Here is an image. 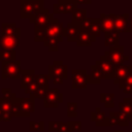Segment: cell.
<instances>
[{
	"instance_id": "obj_1",
	"label": "cell",
	"mask_w": 132,
	"mask_h": 132,
	"mask_svg": "<svg viewBox=\"0 0 132 132\" xmlns=\"http://www.w3.org/2000/svg\"><path fill=\"white\" fill-rule=\"evenodd\" d=\"M11 116L28 118L35 111V99L28 98H15L11 102Z\"/></svg>"
},
{
	"instance_id": "obj_2",
	"label": "cell",
	"mask_w": 132,
	"mask_h": 132,
	"mask_svg": "<svg viewBox=\"0 0 132 132\" xmlns=\"http://www.w3.org/2000/svg\"><path fill=\"white\" fill-rule=\"evenodd\" d=\"M44 9V0H21L20 16L22 19H30Z\"/></svg>"
},
{
	"instance_id": "obj_3",
	"label": "cell",
	"mask_w": 132,
	"mask_h": 132,
	"mask_svg": "<svg viewBox=\"0 0 132 132\" xmlns=\"http://www.w3.org/2000/svg\"><path fill=\"white\" fill-rule=\"evenodd\" d=\"M67 65L61 60H56L48 66V78L54 81L56 85H62L64 79H67Z\"/></svg>"
},
{
	"instance_id": "obj_4",
	"label": "cell",
	"mask_w": 132,
	"mask_h": 132,
	"mask_svg": "<svg viewBox=\"0 0 132 132\" xmlns=\"http://www.w3.org/2000/svg\"><path fill=\"white\" fill-rule=\"evenodd\" d=\"M125 47L123 45H116V46H111L109 47V50L104 52V57L114 66H120L123 65L126 61H129V56H126L124 54Z\"/></svg>"
},
{
	"instance_id": "obj_5",
	"label": "cell",
	"mask_w": 132,
	"mask_h": 132,
	"mask_svg": "<svg viewBox=\"0 0 132 132\" xmlns=\"http://www.w3.org/2000/svg\"><path fill=\"white\" fill-rule=\"evenodd\" d=\"M21 62L15 60L9 63H2L1 67V78H11V79H20L21 78Z\"/></svg>"
},
{
	"instance_id": "obj_6",
	"label": "cell",
	"mask_w": 132,
	"mask_h": 132,
	"mask_svg": "<svg viewBox=\"0 0 132 132\" xmlns=\"http://www.w3.org/2000/svg\"><path fill=\"white\" fill-rule=\"evenodd\" d=\"M63 30H64V27H63V24H61L59 22V20L57 18L54 16V14L51 15L50 20H48V23H47V26L45 27L44 29V37H58L59 39H61L63 41Z\"/></svg>"
},
{
	"instance_id": "obj_7",
	"label": "cell",
	"mask_w": 132,
	"mask_h": 132,
	"mask_svg": "<svg viewBox=\"0 0 132 132\" xmlns=\"http://www.w3.org/2000/svg\"><path fill=\"white\" fill-rule=\"evenodd\" d=\"M101 76V79H113L114 75V66L104 57L101 56L99 60H97L94 64Z\"/></svg>"
},
{
	"instance_id": "obj_8",
	"label": "cell",
	"mask_w": 132,
	"mask_h": 132,
	"mask_svg": "<svg viewBox=\"0 0 132 132\" xmlns=\"http://www.w3.org/2000/svg\"><path fill=\"white\" fill-rule=\"evenodd\" d=\"M63 102V94L57 88L48 89L43 97V106L46 108H57Z\"/></svg>"
},
{
	"instance_id": "obj_9",
	"label": "cell",
	"mask_w": 132,
	"mask_h": 132,
	"mask_svg": "<svg viewBox=\"0 0 132 132\" xmlns=\"http://www.w3.org/2000/svg\"><path fill=\"white\" fill-rule=\"evenodd\" d=\"M51 15H52V13H50V10L47 8H44L40 12H38L36 15H34V16L29 19V22L34 25L35 34L38 33L39 31L45 29V27L47 26V23H48V20H50Z\"/></svg>"
},
{
	"instance_id": "obj_10",
	"label": "cell",
	"mask_w": 132,
	"mask_h": 132,
	"mask_svg": "<svg viewBox=\"0 0 132 132\" xmlns=\"http://www.w3.org/2000/svg\"><path fill=\"white\" fill-rule=\"evenodd\" d=\"M72 89H85L88 85V73L85 69H73L71 71Z\"/></svg>"
},
{
	"instance_id": "obj_11",
	"label": "cell",
	"mask_w": 132,
	"mask_h": 132,
	"mask_svg": "<svg viewBox=\"0 0 132 132\" xmlns=\"http://www.w3.org/2000/svg\"><path fill=\"white\" fill-rule=\"evenodd\" d=\"M132 69V65H120L114 68V75H113V84L118 85L120 89H123V85L125 79L127 78L129 72Z\"/></svg>"
},
{
	"instance_id": "obj_12",
	"label": "cell",
	"mask_w": 132,
	"mask_h": 132,
	"mask_svg": "<svg viewBox=\"0 0 132 132\" xmlns=\"http://www.w3.org/2000/svg\"><path fill=\"white\" fill-rule=\"evenodd\" d=\"M77 8V5L72 0H58V3L53 5V12L58 13H72Z\"/></svg>"
},
{
	"instance_id": "obj_13",
	"label": "cell",
	"mask_w": 132,
	"mask_h": 132,
	"mask_svg": "<svg viewBox=\"0 0 132 132\" xmlns=\"http://www.w3.org/2000/svg\"><path fill=\"white\" fill-rule=\"evenodd\" d=\"M79 32H80V25H76V24L70 22L69 24H67L66 27H64L63 36L66 37L67 41H69V42H73V41L76 42Z\"/></svg>"
},
{
	"instance_id": "obj_14",
	"label": "cell",
	"mask_w": 132,
	"mask_h": 132,
	"mask_svg": "<svg viewBox=\"0 0 132 132\" xmlns=\"http://www.w3.org/2000/svg\"><path fill=\"white\" fill-rule=\"evenodd\" d=\"M129 18H130L129 13H124V14H114V13H113L114 29H116V31H117L118 33L127 32Z\"/></svg>"
},
{
	"instance_id": "obj_15",
	"label": "cell",
	"mask_w": 132,
	"mask_h": 132,
	"mask_svg": "<svg viewBox=\"0 0 132 132\" xmlns=\"http://www.w3.org/2000/svg\"><path fill=\"white\" fill-rule=\"evenodd\" d=\"M100 25H101V30L102 32L108 33L111 31H114V20H113V13L110 14H105V13H100Z\"/></svg>"
},
{
	"instance_id": "obj_16",
	"label": "cell",
	"mask_w": 132,
	"mask_h": 132,
	"mask_svg": "<svg viewBox=\"0 0 132 132\" xmlns=\"http://www.w3.org/2000/svg\"><path fill=\"white\" fill-rule=\"evenodd\" d=\"M1 35L3 36H21V29L15 23H2L1 24Z\"/></svg>"
},
{
	"instance_id": "obj_17",
	"label": "cell",
	"mask_w": 132,
	"mask_h": 132,
	"mask_svg": "<svg viewBox=\"0 0 132 132\" xmlns=\"http://www.w3.org/2000/svg\"><path fill=\"white\" fill-rule=\"evenodd\" d=\"M20 38L14 36H0V47L2 50H15L19 46Z\"/></svg>"
},
{
	"instance_id": "obj_18",
	"label": "cell",
	"mask_w": 132,
	"mask_h": 132,
	"mask_svg": "<svg viewBox=\"0 0 132 132\" xmlns=\"http://www.w3.org/2000/svg\"><path fill=\"white\" fill-rule=\"evenodd\" d=\"M35 71L33 69H22L21 71V85H20V88L21 89H24L29 85L31 84L32 81H34V77H35Z\"/></svg>"
},
{
	"instance_id": "obj_19",
	"label": "cell",
	"mask_w": 132,
	"mask_h": 132,
	"mask_svg": "<svg viewBox=\"0 0 132 132\" xmlns=\"http://www.w3.org/2000/svg\"><path fill=\"white\" fill-rule=\"evenodd\" d=\"M120 112L126 114L129 118V121L132 122V98L125 97L122 102H119L118 104Z\"/></svg>"
},
{
	"instance_id": "obj_20",
	"label": "cell",
	"mask_w": 132,
	"mask_h": 132,
	"mask_svg": "<svg viewBox=\"0 0 132 132\" xmlns=\"http://www.w3.org/2000/svg\"><path fill=\"white\" fill-rule=\"evenodd\" d=\"M88 32L90 33L91 37L96 41V39L98 37L101 36V33H102V30H101V25H100V20L99 18H92V22H91V25L89 27V30Z\"/></svg>"
},
{
	"instance_id": "obj_21",
	"label": "cell",
	"mask_w": 132,
	"mask_h": 132,
	"mask_svg": "<svg viewBox=\"0 0 132 132\" xmlns=\"http://www.w3.org/2000/svg\"><path fill=\"white\" fill-rule=\"evenodd\" d=\"M105 113L104 111H101L100 107H96L95 111L91 112V121L95 122L97 127H104V122H105Z\"/></svg>"
},
{
	"instance_id": "obj_22",
	"label": "cell",
	"mask_w": 132,
	"mask_h": 132,
	"mask_svg": "<svg viewBox=\"0 0 132 132\" xmlns=\"http://www.w3.org/2000/svg\"><path fill=\"white\" fill-rule=\"evenodd\" d=\"M94 41L95 40L91 37L89 32L80 30L79 35L76 39V44H77V46H91Z\"/></svg>"
},
{
	"instance_id": "obj_23",
	"label": "cell",
	"mask_w": 132,
	"mask_h": 132,
	"mask_svg": "<svg viewBox=\"0 0 132 132\" xmlns=\"http://www.w3.org/2000/svg\"><path fill=\"white\" fill-rule=\"evenodd\" d=\"M15 58H16L15 50H0V62L2 63L13 62L16 60Z\"/></svg>"
},
{
	"instance_id": "obj_24",
	"label": "cell",
	"mask_w": 132,
	"mask_h": 132,
	"mask_svg": "<svg viewBox=\"0 0 132 132\" xmlns=\"http://www.w3.org/2000/svg\"><path fill=\"white\" fill-rule=\"evenodd\" d=\"M104 36H105V42H104L105 46L111 47V46L119 45V39L120 38H119V33L116 30L108 32V33H105Z\"/></svg>"
},
{
	"instance_id": "obj_25",
	"label": "cell",
	"mask_w": 132,
	"mask_h": 132,
	"mask_svg": "<svg viewBox=\"0 0 132 132\" xmlns=\"http://www.w3.org/2000/svg\"><path fill=\"white\" fill-rule=\"evenodd\" d=\"M114 94L113 93H101L100 94V102L104 104L106 108L114 107Z\"/></svg>"
},
{
	"instance_id": "obj_26",
	"label": "cell",
	"mask_w": 132,
	"mask_h": 132,
	"mask_svg": "<svg viewBox=\"0 0 132 132\" xmlns=\"http://www.w3.org/2000/svg\"><path fill=\"white\" fill-rule=\"evenodd\" d=\"M61 41H62V40L59 39L58 37L53 36V37H45L42 42H43V44H44L45 46L48 47V50H50L51 52H57V51H58V45H59V43H60Z\"/></svg>"
},
{
	"instance_id": "obj_27",
	"label": "cell",
	"mask_w": 132,
	"mask_h": 132,
	"mask_svg": "<svg viewBox=\"0 0 132 132\" xmlns=\"http://www.w3.org/2000/svg\"><path fill=\"white\" fill-rule=\"evenodd\" d=\"M87 18V10L82 8H76L72 12V23L76 25H80L81 22Z\"/></svg>"
},
{
	"instance_id": "obj_28",
	"label": "cell",
	"mask_w": 132,
	"mask_h": 132,
	"mask_svg": "<svg viewBox=\"0 0 132 132\" xmlns=\"http://www.w3.org/2000/svg\"><path fill=\"white\" fill-rule=\"evenodd\" d=\"M34 81L36 82V85L39 87V88H42V89H45V90H48V86H50V78H48V75L47 74H35V77H34Z\"/></svg>"
},
{
	"instance_id": "obj_29",
	"label": "cell",
	"mask_w": 132,
	"mask_h": 132,
	"mask_svg": "<svg viewBox=\"0 0 132 132\" xmlns=\"http://www.w3.org/2000/svg\"><path fill=\"white\" fill-rule=\"evenodd\" d=\"M101 82V76L95 65L91 66V73L88 74V84H96L99 85Z\"/></svg>"
},
{
	"instance_id": "obj_30",
	"label": "cell",
	"mask_w": 132,
	"mask_h": 132,
	"mask_svg": "<svg viewBox=\"0 0 132 132\" xmlns=\"http://www.w3.org/2000/svg\"><path fill=\"white\" fill-rule=\"evenodd\" d=\"M113 114L116 117V120H117V123H118L119 126H121V127H127V126H129L130 121H129V118L126 114H124V113H122L120 111H117V112L113 111Z\"/></svg>"
},
{
	"instance_id": "obj_31",
	"label": "cell",
	"mask_w": 132,
	"mask_h": 132,
	"mask_svg": "<svg viewBox=\"0 0 132 132\" xmlns=\"http://www.w3.org/2000/svg\"><path fill=\"white\" fill-rule=\"evenodd\" d=\"M123 91L125 94H132V69L129 72L127 78L124 81L123 85Z\"/></svg>"
},
{
	"instance_id": "obj_32",
	"label": "cell",
	"mask_w": 132,
	"mask_h": 132,
	"mask_svg": "<svg viewBox=\"0 0 132 132\" xmlns=\"http://www.w3.org/2000/svg\"><path fill=\"white\" fill-rule=\"evenodd\" d=\"M29 130L30 131H34V132L43 131L44 130V122L43 121H39V122L30 121L29 122Z\"/></svg>"
},
{
	"instance_id": "obj_33",
	"label": "cell",
	"mask_w": 132,
	"mask_h": 132,
	"mask_svg": "<svg viewBox=\"0 0 132 132\" xmlns=\"http://www.w3.org/2000/svg\"><path fill=\"white\" fill-rule=\"evenodd\" d=\"M67 117L68 118L77 117V103L76 102H68L67 103Z\"/></svg>"
},
{
	"instance_id": "obj_34",
	"label": "cell",
	"mask_w": 132,
	"mask_h": 132,
	"mask_svg": "<svg viewBox=\"0 0 132 132\" xmlns=\"http://www.w3.org/2000/svg\"><path fill=\"white\" fill-rule=\"evenodd\" d=\"M1 93H2V95H3L2 98H4L5 100H8V101H11V102H12V101L16 98V94L13 93V92L11 91V89H9V88H3V89L1 90Z\"/></svg>"
},
{
	"instance_id": "obj_35",
	"label": "cell",
	"mask_w": 132,
	"mask_h": 132,
	"mask_svg": "<svg viewBox=\"0 0 132 132\" xmlns=\"http://www.w3.org/2000/svg\"><path fill=\"white\" fill-rule=\"evenodd\" d=\"M38 90V86L36 85V82L35 81H32L31 84H29L26 88H25V93L26 94H28L29 95V97H33L34 96V94L36 93V91Z\"/></svg>"
},
{
	"instance_id": "obj_36",
	"label": "cell",
	"mask_w": 132,
	"mask_h": 132,
	"mask_svg": "<svg viewBox=\"0 0 132 132\" xmlns=\"http://www.w3.org/2000/svg\"><path fill=\"white\" fill-rule=\"evenodd\" d=\"M117 125H118V123H117L116 117L113 114V111H110L109 112V116L105 118L104 127H113V126H117Z\"/></svg>"
},
{
	"instance_id": "obj_37",
	"label": "cell",
	"mask_w": 132,
	"mask_h": 132,
	"mask_svg": "<svg viewBox=\"0 0 132 132\" xmlns=\"http://www.w3.org/2000/svg\"><path fill=\"white\" fill-rule=\"evenodd\" d=\"M68 127L70 132L73 131H81V127H82V123L80 121H69L67 122Z\"/></svg>"
},
{
	"instance_id": "obj_38",
	"label": "cell",
	"mask_w": 132,
	"mask_h": 132,
	"mask_svg": "<svg viewBox=\"0 0 132 132\" xmlns=\"http://www.w3.org/2000/svg\"><path fill=\"white\" fill-rule=\"evenodd\" d=\"M60 126V121H50L48 122V130L51 132H58Z\"/></svg>"
},
{
	"instance_id": "obj_39",
	"label": "cell",
	"mask_w": 132,
	"mask_h": 132,
	"mask_svg": "<svg viewBox=\"0 0 132 132\" xmlns=\"http://www.w3.org/2000/svg\"><path fill=\"white\" fill-rule=\"evenodd\" d=\"M91 22H92V18H86V19L81 22V24H80V30L88 32L89 27H90V25H91Z\"/></svg>"
},
{
	"instance_id": "obj_40",
	"label": "cell",
	"mask_w": 132,
	"mask_h": 132,
	"mask_svg": "<svg viewBox=\"0 0 132 132\" xmlns=\"http://www.w3.org/2000/svg\"><path fill=\"white\" fill-rule=\"evenodd\" d=\"M58 132H70L69 127H68V124L65 123V122H61L60 121V126H59Z\"/></svg>"
},
{
	"instance_id": "obj_41",
	"label": "cell",
	"mask_w": 132,
	"mask_h": 132,
	"mask_svg": "<svg viewBox=\"0 0 132 132\" xmlns=\"http://www.w3.org/2000/svg\"><path fill=\"white\" fill-rule=\"evenodd\" d=\"M76 5L77 4H91L92 0H72Z\"/></svg>"
},
{
	"instance_id": "obj_42",
	"label": "cell",
	"mask_w": 132,
	"mask_h": 132,
	"mask_svg": "<svg viewBox=\"0 0 132 132\" xmlns=\"http://www.w3.org/2000/svg\"><path fill=\"white\" fill-rule=\"evenodd\" d=\"M127 32L132 33V16L129 18V22H128V28H127Z\"/></svg>"
},
{
	"instance_id": "obj_43",
	"label": "cell",
	"mask_w": 132,
	"mask_h": 132,
	"mask_svg": "<svg viewBox=\"0 0 132 132\" xmlns=\"http://www.w3.org/2000/svg\"><path fill=\"white\" fill-rule=\"evenodd\" d=\"M113 132H124V130H114Z\"/></svg>"
},
{
	"instance_id": "obj_44",
	"label": "cell",
	"mask_w": 132,
	"mask_h": 132,
	"mask_svg": "<svg viewBox=\"0 0 132 132\" xmlns=\"http://www.w3.org/2000/svg\"><path fill=\"white\" fill-rule=\"evenodd\" d=\"M0 36H1V33H0Z\"/></svg>"
},
{
	"instance_id": "obj_45",
	"label": "cell",
	"mask_w": 132,
	"mask_h": 132,
	"mask_svg": "<svg viewBox=\"0 0 132 132\" xmlns=\"http://www.w3.org/2000/svg\"><path fill=\"white\" fill-rule=\"evenodd\" d=\"M20 1H21V0H20Z\"/></svg>"
}]
</instances>
